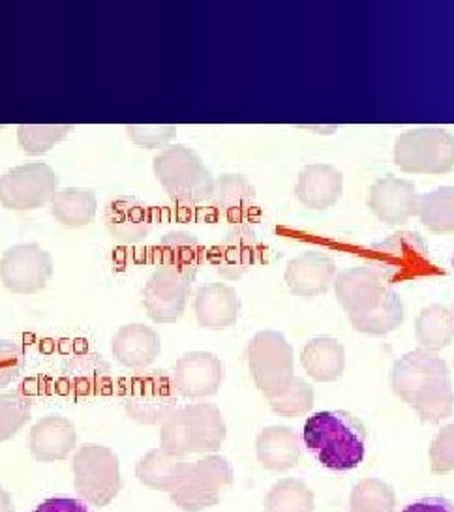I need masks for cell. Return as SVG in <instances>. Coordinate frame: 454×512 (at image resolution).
<instances>
[{"instance_id":"cell-1","label":"cell","mask_w":454,"mask_h":512,"mask_svg":"<svg viewBox=\"0 0 454 512\" xmlns=\"http://www.w3.org/2000/svg\"><path fill=\"white\" fill-rule=\"evenodd\" d=\"M391 387L400 400L417 411L421 421L438 424L453 413L449 368L436 353L415 349L394 362Z\"/></svg>"},{"instance_id":"cell-2","label":"cell","mask_w":454,"mask_h":512,"mask_svg":"<svg viewBox=\"0 0 454 512\" xmlns=\"http://www.w3.org/2000/svg\"><path fill=\"white\" fill-rule=\"evenodd\" d=\"M303 437L306 447L331 471H349L363 464L366 430L348 411L312 415L304 424Z\"/></svg>"},{"instance_id":"cell-3","label":"cell","mask_w":454,"mask_h":512,"mask_svg":"<svg viewBox=\"0 0 454 512\" xmlns=\"http://www.w3.org/2000/svg\"><path fill=\"white\" fill-rule=\"evenodd\" d=\"M226 436V421L220 409L212 404H194L177 409L162 424L160 449L177 458L216 452Z\"/></svg>"},{"instance_id":"cell-4","label":"cell","mask_w":454,"mask_h":512,"mask_svg":"<svg viewBox=\"0 0 454 512\" xmlns=\"http://www.w3.org/2000/svg\"><path fill=\"white\" fill-rule=\"evenodd\" d=\"M154 175L167 196L181 205H203L214 194V177L196 151L184 145H171L154 156Z\"/></svg>"},{"instance_id":"cell-5","label":"cell","mask_w":454,"mask_h":512,"mask_svg":"<svg viewBox=\"0 0 454 512\" xmlns=\"http://www.w3.org/2000/svg\"><path fill=\"white\" fill-rule=\"evenodd\" d=\"M233 481V467L226 458L207 454L194 464H188L181 482L171 492V499L182 511H205L222 501Z\"/></svg>"},{"instance_id":"cell-6","label":"cell","mask_w":454,"mask_h":512,"mask_svg":"<svg viewBox=\"0 0 454 512\" xmlns=\"http://www.w3.org/2000/svg\"><path fill=\"white\" fill-rule=\"evenodd\" d=\"M394 162L406 173H451L454 169V137L441 128H415L404 132L396 141Z\"/></svg>"},{"instance_id":"cell-7","label":"cell","mask_w":454,"mask_h":512,"mask_svg":"<svg viewBox=\"0 0 454 512\" xmlns=\"http://www.w3.org/2000/svg\"><path fill=\"white\" fill-rule=\"evenodd\" d=\"M74 481L79 496L96 507H106L122 488L117 454L102 445H83L74 456Z\"/></svg>"},{"instance_id":"cell-8","label":"cell","mask_w":454,"mask_h":512,"mask_svg":"<svg viewBox=\"0 0 454 512\" xmlns=\"http://www.w3.org/2000/svg\"><path fill=\"white\" fill-rule=\"evenodd\" d=\"M177 400L179 392L166 372H141L122 392L126 415L143 426L164 424L177 411Z\"/></svg>"},{"instance_id":"cell-9","label":"cell","mask_w":454,"mask_h":512,"mask_svg":"<svg viewBox=\"0 0 454 512\" xmlns=\"http://www.w3.org/2000/svg\"><path fill=\"white\" fill-rule=\"evenodd\" d=\"M248 366L265 398L284 391L295 377L293 349L282 332L261 331L248 344Z\"/></svg>"},{"instance_id":"cell-10","label":"cell","mask_w":454,"mask_h":512,"mask_svg":"<svg viewBox=\"0 0 454 512\" xmlns=\"http://www.w3.org/2000/svg\"><path fill=\"white\" fill-rule=\"evenodd\" d=\"M370 257L374 261L372 267L381 272L389 284L436 272L423 237L413 231H398L374 244L370 248Z\"/></svg>"},{"instance_id":"cell-11","label":"cell","mask_w":454,"mask_h":512,"mask_svg":"<svg viewBox=\"0 0 454 512\" xmlns=\"http://www.w3.org/2000/svg\"><path fill=\"white\" fill-rule=\"evenodd\" d=\"M57 175L53 167L32 162L0 175V203L8 211H36L53 201Z\"/></svg>"},{"instance_id":"cell-12","label":"cell","mask_w":454,"mask_h":512,"mask_svg":"<svg viewBox=\"0 0 454 512\" xmlns=\"http://www.w3.org/2000/svg\"><path fill=\"white\" fill-rule=\"evenodd\" d=\"M51 276L53 257L40 244H16L0 257V280L12 293H38L47 286Z\"/></svg>"},{"instance_id":"cell-13","label":"cell","mask_w":454,"mask_h":512,"mask_svg":"<svg viewBox=\"0 0 454 512\" xmlns=\"http://www.w3.org/2000/svg\"><path fill=\"white\" fill-rule=\"evenodd\" d=\"M194 280L166 267H156L143 287L145 310L156 323H177L190 297Z\"/></svg>"},{"instance_id":"cell-14","label":"cell","mask_w":454,"mask_h":512,"mask_svg":"<svg viewBox=\"0 0 454 512\" xmlns=\"http://www.w3.org/2000/svg\"><path fill=\"white\" fill-rule=\"evenodd\" d=\"M334 291L336 299L348 316H357L374 308L391 289L387 278L376 271L372 265L351 267L346 271L338 272L334 278Z\"/></svg>"},{"instance_id":"cell-15","label":"cell","mask_w":454,"mask_h":512,"mask_svg":"<svg viewBox=\"0 0 454 512\" xmlns=\"http://www.w3.org/2000/svg\"><path fill=\"white\" fill-rule=\"evenodd\" d=\"M224 381V364L209 351H192L175 364L173 385L186 398L216 394Z\"/></svg>"},{"instance_id":"cell-16","label":"cell","mask_w":454,"mask_h":512,"mask_svg":"<svg viewBox=\"0 0 454 512\" xmlns=\"http://www.w3.org/2000/svg\"><path fill=\"white\" fill-rule=\"evenodd\" d=\"M419 199L415 186L396 177H383L370 188V211L387 226H402L417 214Z\"/></svg>"},{"instance_id":"cell-17","label":"cell","mask_w":454,"mask_h":512,"mask_svg":"<svg viewBox=\"0 0 454 512\" xmlns=\"http://www.w3.org/2000/svg\"><path fill=\"white\" fill-rule=\"evenodd\" d=\"M334 278L336 265L333 259L318 250L293 257L286 267V284L297 297H318L327 293Z\"/></svg>"},{"instance_id":"cell-18","label":"cell","mask_w":454,"mask_h":512,"mask_svg":"<svg viewBox=\"0 0 454 512\" xmlns=\"http://www.w3.org/2000/svg\"><path fill=\"white\" fill-rule=\"evenodd\" d=\"M258 256L259 242L254 227L235 224L216 252L214 267L226 280H241L254 267Z\"/></svg>"},{"instance_id":"cell-19","label":"cell","mask_w":454,"mask_h":512,"mask_svg":"<svg viewBox=\"0 0 454 512\" xmlns=\"http://www.w3.org/2000/svg\"><path fill=\"white\" fill-rule=\"evenodd\" d=\"M104 222L113 239L124 244H139L152 231L151 209L137 197L121 196L106 205Z\"/></svg>"},{"instance_id":"cell-20","label":"cell","mask_w":454,"mask_h":512,"mask_svg":"<svg viewBox=\"0 0 454 512\" xmlns=\"http://www.w3.org/2000/svg\"><path fill=\"white\" fill-rule=\"evenodd\" d=\"M111 349H113L115 361L122 364L124 368L141 372L158 359L162 342L158 332L151 327L143 323H132V325H124L115 332L111 340Z\"/></svg>"},{"instance_id":"cell-21","label":"cell","mask_w":454,"mask_h":512,"mask_svg":"<svg viewBox=\"0 0 454 512\" xmlns=\"http://www.w3.org/2000/svg\"><path fill=\"white\" fill-rule=\"evenodd\" d=\"M76 441L74 422L61 415H49L32 426L29 447L36 460L59 462L72 454Z\"/></svg>"},{"instance_id":"cell-22","label":"cell","mask_w":454,"mask_h":512,"mask_svg":"<svg viewBox=\"0 0 454 512\" xmlns=\"http://www.w3.org/2000/svg\"><path fill=\"white\" fill-rule=\"evenodd\" d=\"M197 323L205 329L220 331L233 327L241 314V299L233 287L226 284L212 282L207 286L199 287L196 302Z\"/></svg>"},{"instance_id":"cell-23","label":"cell","mask_w":454,"mask_h":512,"mask_svg":"<svg viewBox=\"0 0 454 512\" xmlns=\"http://www.w3.org/2000/svg\"><path fill=\"white\" fill-rule=\"evenodd\" d=\"M344 190V177L333 166L314 164L304 167L295 186V194L304 207L323 211L336 205Z\"/></svg>"},{"instance_id":"cell-24","label":"cell","mask_w":454,"mask_h":512,"mask_svg":"<svg viewBox=\"0 0 454 512\" xmlns=\"http://www.w3.org/2000/svg\"><path fill=\"white\" fill-rule=\"evenodd\" d=\"M256 454L265 469L284 473L299 464L301 441L288 426H269L258 436Z\"/></svg>"},{"instance_id":"cell-25","label":"cell","mask_w":454,"mask_h":512,"mask_svg":"<svg viewBox=\"0 0 454 512\" xmlns=\"http://www.w3.org/2000/svg\"><path fill=\"white\" fill-rule=\"evenodd\" d=\"M211 201L220 216L243 224L244 218L254 211L256 190L244 175L226 173L214 182Z\"/></svg>"},{"instance_id":"cell-26","label":"cell","mask_w":454,"mask_h":512,"mask_svg":"<svg viewBox=\"0 0 454 512\" xmlns=\"http://www.w3.org/2000/svg\"><path fill=\"white\" fill-rule=\"evenodd\" d=\"M306 374L319 383L338 381L346 368L344 346L331 336L312 338L301 353Z\"/></svg>"},{"instance_id":"cell-27","label":"cell","mask_w":454,"mask_h":512,"mask_svg":"<svg viewBox=\"0 0 454 512\" xmlns=\"http://www.w3.org/2000/svg\"><path fill=\"white\" fill-rule=\"evenodd\" d=\"M158 265L179 272L190 280H196L201 265L199 241L186 231L167 233L158 244Z\"/></svg>"},{"instance_id":"cell-28","label":"cell","mask_w":454,"mask_h":512,"mask_svg":"<svg viewBox=\"0 0 454 512\" xmlns=\"http://www.w3.org/2000/svg\"><path fill=\"white\" fill-rule=\"evenodd\" d=\"M186 467L188 462H184L182 458H177L164 449H154L137 462L136 475L141 484L152 490L173 492L181 482Z\"/></svg>"},{"instance_id":"cell-29","label":"cell","mask_w":454,"mask_h":512,"mask_svg":"<svg viewBox=\"0 0 454 512\" xmlns=\"http://www.w3.org/2000/svg\"><path fill=\"white\" fill-rule=\"evenodd\" d=\"M415 334L424 351L436 353L453 342L454 314L443 304H430L415 321Z\"/></svg>"},{"instance_id":"cell-30","label":"cell","mask_w":454,"mask_h":512,"mask_svg":"<svg viewBox=\"0 0 454 512\" xmlns=\"http://www.w3.org/2000/svg\"><path fill=\"white\" fill-rule=\"evenodd\" d=\"M98 211V201L91 190L68 188L57 192L51 201L53 218L64 227H87Z\"/></svg>"},{"instance_id":"cell-31","label":"cell","mask_w":454,"mask_h":512,"mask_svg":"<svg viewBox=\"0 0 454 512\" xmlns=\"http://www.w3.org/2000/svg\"><path fill=\"white\" fill-rule=\"evenodd\" d=\"M62 377L70 389L79 394H92L94 391L104 389L109 383L111 368L96 353H77L66 362Z\"/></svg>"},{"instance_id":"cell-32","label":"cell","mask_w":454,"mask_h":512,"mask_svg":"<svg viewBox=\"0 0 454 512\" xmlns=\"http://www.w3.org/2000/svg\"><path fill=\"white\" fill-rule=\"evenodd\" d=\"M349 321L355 331L363 332L368 336H383L396 331L402 325L404 306L393 289H389V293L374 308L357 316H349Z\"/></svg>"},{"instance_id":"cell-33","label":"cell","mask_w":454,"mask_h":512,"mask_svg":"<svg viewBox=\"0 0 454 512\" xmlns=\"http://www.w3.org/2000/svg\"><path fill=\"white\" fill-rule=\"evenodd\" d=\"M314 492L299 479L276 482L265 497V512H314Z\"/></svg>"},{"instance_id":"cell-34","label":"cell","mask_w":454,"mask_h":512,"mask_svg":"<svg viewBox=\"0 0 454 512\" xmlns=\"http://www.w3.org/2000/svg\"><path fill=\"white\" fill-rule=\"evenodd\" d=\"M417 216L432 233H454V186L421 196Z\"/></svg>"},{"instance_id":"cell-35","label":"cell","mask_w":454,"mask_h":512,"mask_svg":"<svg viewBox=\"0 0 454 512\" xmlns=\"http://www.w3.org/2000/svg\"><path fill=\"white\" fill-rule=\"evenodd\" d=\"M394 511H396L394 490L381 479H363L351 490L348 512Z\"/></svg>"},{"instance_id":"cell-36","label":"cell","mask_w":454,"mask_h":512,"mask_svg":"<svg viewBox=\"0 0 454 512\" xmlns=\"http://www.w3.org/2000/svg\"><path fill=\"white\" fill-rule=\"evenodd\" d=\"M70 132H74L70 124H23L17 128V141L27 154L40 156L61 143Z\"/></svg>"},{"instance_id":"cell-37","label":"cell","mask_w":454,"mask_h":512,"mask_svg":"<svg viewBox=\"0 0 454 512\" xmlns=\"http://www.w3.org/2000/svg\"><path fill=\"white\" fill-rule=\"evenodd\" d=\"M314 398L312 385L295 376L284 391L267 398V402L280 417H301L314 407Z\"/></svg>"},{"instance_id":"cell-38","label":"cell","mask_w":454,"mask_h":512,"mask_svg":"<svg viewBox=\"0 0 454 512\" xmlns=\"http://www.w3.org/2000/svg\"><path fill=\"white\" fill-rule=\"evenodd\" d=\"M32 404L23 392L0 394V443L16 436L31 419Z\"/></svg>"},{"instance_id":"cell-39","label":"cell","mask_w":454,"mask_h":512,"mask_svg":"<svg viewBox=\"0 0 454 512\" xmlns=\"http://www.w3.org/2000/svg\"><path fill=\"white\" fill-rule=\"evenodd\" d=\"M430 467L438 475L454 471V422L443 426L434 437L430 445Z\"/></svg>"},{"instance_id":"cell-40","label":"cell","mask_w":454,"mask_h":512,"mask_svg":"<svg viewBox=\"0 0 454 512\" xmlns=\"http://www.w3.org/2000/svg\"><path fill=\"white\" fill-rule=\"evenodd\" d=\"M126 134L139 147L158 149V147L167 145L175 137L177 126H171V124H132V126H126Z\"/></svg>"},{"instance_id":"cell-41","label":"cell","mask_w":454,"mask_h":512,"mask_svg":"<svg viewBox=\"0 0 454 512\" xmlns=\"http://www.w3.org/2000/svg\"><path fill=\"white\" fill-rule=\"evenodd\" d=\"M21 366H23L21 347L14 342L0 340V389L16 381L21 372Z\"/></svg>"},{"instance_id":"cell-42","label":"cell","mask_w":454,"mask_h":512,"mask_svg":"<svg viewBox=\"0 0 454 512\" xmlns=\"http://www.w3.org/2000/svg\"><path fill=\"white\" fill-rule=\"evenodd\" d=\"M32 512H91L87 505L74 497H51Z\"/></svg>"},{"instance_id":"cell-43","label":"cell","mask_w":454,"mask_h":512,"mask_svg":"<svg viewBox=\"0 0 454 512\" xmlns=\"http://www.w3.org/2000/svg\"><path fill=\"white\" fill-rule=\"evenodd\" d=\"M402 512H454V503L439 496L421 497Z\"/></svg>"},{"instance_id":"cell-44","label":"cell","mask_w":454,"mask_h":512,"mask_svg":"<svg viewBox=\"0 0 454 512\" xmlns=\"http://www.w3.org/2000/svg\"><path fill=\"white\" fill-rule=\"evenodd\" d=\"M0 512H16L14 509V501L10 494L0 486Z\"/></svg>"},{"instance_id":"cell-45","label":"cell","mask_w":454,"mask_h":512,"mask_svg":"<svg viewBox=\"0 0 454 512\" xmlns=\"http://www.w3.org/2000/svg\"><path fill=\"white\" fill-rule=\"evenodd\" d=\"M453 265H454V257H453Z\"/></svg>"}]
</instances>
